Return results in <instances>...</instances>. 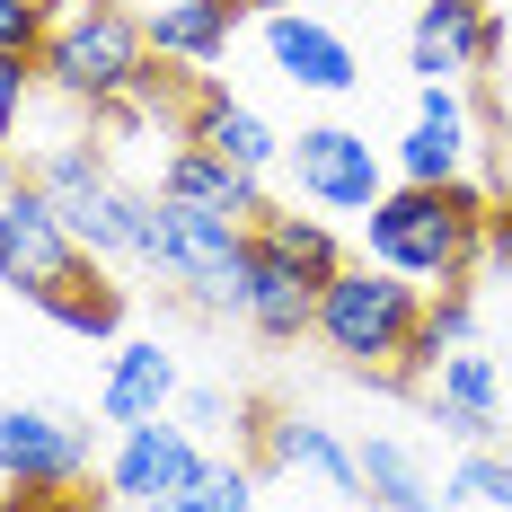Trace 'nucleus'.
I'll use <instances>...</instances> for the list:
<instances>
[{
    "label": "nucleus",
    "instance_id": "obj_1",
    "mask_svg": "<svg viewBox=\"0 0 512 512\" xmlns=\"http://www.w3.org/2000/svg\"><path fill=\"white\" fill-rule=\"evenodd\" d=\"M371 230V265L407 274V283H468L486 256V186H389L380 204L362 212Z\"/></svg>",
    "mask_w": 512,
    "mask_h": 512
},
{
    "label": "nucleus",
    "instance_id": "obj_2",
    "mask_svg": "<svg viewBox=\"0 0 512 512\" xmlns=\"http://www.w3.org/2000/svg\"><path fill=\"white\" fill-rule=\"evenodd\" d=\"M415 327H424V283L389 274V265H345L318 292V318H309V336L345 362V371H362V380H389L407 362Z\"/></svg>",
    "mask_w": 512,
    "mask_h": 512
},
{
    "label": "nucleus",
    "instance_id": "obj_3",
    "mask_svg": "<svg viewBox=\"0 0 512 512\" xmlns=\"http://www.w3.org/2000/svg\"><path fill=\"white\" fill-rule=\"evenodd\" d=\"M142 62H151L142 18H133L124 0H80V9H62L45 27L36 80H45L53 98H71V106H98V98H115V89H133Z\"/></svg>",
    "mask_w": 512,
    "mask_h": 512
},
{
    "label": "nucleus",
    "instance_id": "obj_4",
    "mask_svg": "<svg viewBox=\"0 0 512 512\" xmlns=\"http://www.w3.org/2000/svg\"><path fill=\"white\" fill-rule=\"evenodd\" d=\"M142 265H159L168 283H186L195 309H239V292H248V221H221V212H195V204L151 195Z\"/></svg>",
    "mask_w": 512,
    "mask_h": 512
},
{
    "label": "nucleus",
    "instance_id": "obj_5",
    "mask_svg": "<svg viewBox=\"0 0 512 512\" xmlns=\"http://www.w3.org/2000/svg\"><path fill=\"white\" fill-rule=\"evenodd\" d=\"M89 265V248L71 239V221L53 204L36 177H18L9 195H0V283L18 292V301H45L53 283H71Z\"/></svg>",
    "mask_w": 512,
    "mask_h": 512
},
{
    "label": "nucleus",
    "instance_id": "obj_6",
    "mask_svg": "<svg viewBox=\"0 0 512 512\" xmlns=\"http://www.w3.org/2000/svg\"><path fill=\"white\" fill-rule=\"evenodd\" d=\"M98 433L53 407H0V486L9 495H71L89 486Z\"/></svg>",
    "mask_w": 512,
    "mask_h": 512
},
{
    "label": "nucleus",
    "instance_id": "obj_7",
    "mask_svg": "<svg viewBox=\"0 0 512 512\" xmlns=\"http://www.w3.org/2000/svg\"><path fill=\"white\" fill-rule=\"evenodd\" d=\"M292 177L318 212H371L389 195V168L371 151V133H345V124H309L292 142Z\"/></svg>",
    "mask_w": 512,
    "mask_h": 512
},
{
    "label": "nucleus",
    "instance_id": "obj_8",
    "mask_svg": "<svg viewBox=\"0 0 512 512\" xmlns=\"http://www.w3.org/2000/svg\"><path fill=\"white\" fill-rule=\"evenodd\" d=\"M195 468H204L195 433L168 424V415H151V424H124V442H115V460H106V495H115V504H168V495L195 486Z\"/></svg>",
    "mask_w": 512,
    "mask_h": 512
},
{
    "label": "nucleus",
    "instance_id": "obj_9",
    "mask_svg": "<svg viewBox=\"0 0 512 512\" xmlns=\"http://www.w3.org/2000/svg\"><path fill=\"white\" fill-rule=\"evenodd\" d=\"M468 159H477V115L451 80H424L415 89V124L407 142H398V186H451L468 177Z\"/></svg>",
    "mask_w": 512,
    "mask_h": 512
},
{
    "label": "nucleus",
    "instance_id": "obj_10",
    "mask_svg": "<svg viewBox=\"0 0 512 512\" xmlns=\"http://www.w3.org/2000/svg\"><path fill=\"white\" fill-rule=\"evenodd\" d=\"M407 62L424 80H468V71L504 62V18L486 0H424L415 36H407Z\"/></svg>",
    "mask_w": 512,
    "mask_h": 512
},
{
    "label": "nucleus",
    "instance_id": "obj_11",
    "mask_svg": "<svg viewBox=\"0 0 512 512\" xmlns=\"http://www.w3.org/2000/svg\"><path fill=\"white\" fill-rule=\"evenodd\" d=\"M318 292H327V283H309L292 256H274L248 230V292H239V318H248L265 345H301L309 318H318Z\"/></svg>",
    "mask_w": 512,
    "mask_h": 512
},
{
    "label": "nucleus",
    "instance_id": "obj_12",
    "mask_svg": "<svg viewBox=\"0 0 512 512\" xmlns=\"http://www.w3.org/2000/svg\"><path fill=\"white\" fill-rule=\"evenodd\" d=\"M265 53H274V71H283L292 89H318V98H345L362 80L354 45H345L336 27L301 18V9H274V18H265Z\"/></svg>",
    "mask_w": 512,
    "mask_h": 512
},
{
    "label": "nucleus",
    "instance_id": "obj_13",
    "mask_svg": "<svg viewBox=\"0 0 512 512\" xmlns=\"http://www.w3.org/2000/svg\"><path fill=\"white\" fill-rule=\"evenodd\" d=\"M424 398H433V424H442V433L495 442V415H504V362L460 345V354H442V371L424 380Z\"/></svg>",
    "mask_w": 512,
    "mask_h": 512
},
{
    "label": "nucleus",
    "instance_id": "obj_14",
    "mask_svg": "<svg viewBox=\"0 0 512 512\" xmlns=\"http://www.w3.org/2000/svg\"><path fill=\"white\" fill-rule=\"evenodd\" d=\"M159 195H168V204H195V212H221V221H256V212H265L256 168H239V159L204 151V142H177V151H168Z\"/></svg>",
    "mask_w": 512,
    "mask_h": 512
},
{
    "label": "nucleus",
    "instance_id": "obj_15",
    "mask_svg": "<svg viewBox=\"0 0 512 512\" xmlns=\"http://www.w3.org/2000/svg\"><path fill=\"white\" fill-rule=\"evenodd\" d=\"M239 0H159L151 18H142V36H151L159 62H177V71H212L221 53H230V36H239Z\"/></svg>",
    "mask_w": 512,
    "mask_h": 512
},
{
    "label": "nucleus",
    "instance_id": "obj_16",
    "mask_svg": "<svg viewBox=\"0 0 512 512\" xmlns=\"http://www.w3.org/2000/svg\"><path fill=\"white\" fill-rule=\"evenodd\" d=\"M177 142H204V151H221V159H239V168H274V124L256 115V106H239L230 89H212V80H195V98H186V124H177Z\"/></svg>",
    "mask_w": 512,
    "mask_h": 512
},
{
    "label": "nucleus",
    "instance_id": "obj_17",
    "mask_svg": "<svg viewBox=\"0 0 512 512\" xmlns=\"http://www.w3.org/2000/svg\"><path fill=\"white\" fill-rule=\"evenodd\" d=\"M62 221H71V239L98 256V265H115V256H133L142 265V239H151V195H133V186H89L80 204H62Z\"/></svg>",
    "mask_w": 512,
    "mask_h": 512
},
{
    "label": "nucleus",
    "instance_id": "obj_18",
    "mask_svg": "<svg viewBox=\"0 0 512 512\" xmlns=\"http://www.w3.org/2000/svg\"><path fill=\"white\" fill-rule=\"evenodd\" d=\"M256 433H265V460H274V468L318 477L327 495H362V460L336 442V433H327V424H309V415H265Z\"/></svg>",
    "mask_w": 512,
    "mask_h": 512
},
{
    "label": "nucleus",
    "instance_id": "obj_19",
    "mask_svg": "<svg viewBox=\"0 0 512 512\" xmlns=\"http://www.w3.org/2000/svg\"><path fill=\"white\" fill-rule=\"evenodd\" d=\"M177 407V354L159 345H124L106 362V389H98V415L106 424H151V415Z\"/></svg>",
    "mask_w": 512,
    "mask_h": 512
},
{
    "label": "nucleus",
    "instance_id": "obj_20",
    "mask_svg": "<svg viewBox=\"0 0 512 512\" xmlns=\"http://www.w3.org/2000/svg\"><path fill=\"white\" fill-rule=\"evenodd\" d=\"M36 309H45L53 327H71V336H115V327H124V283L89 256V265H80L71 283H53Z\"/></svg>",
    "mask_w": 512,
    "mask_h": 512
},
{
    "label": "nucleus",
    "instance_id": "obj_21",
    "mask_svg": "<svg viewBox=\"0 0 512 512\" xmlns=\"http://www.w3.org/2000/svg\"><path fill=\"white\" fill-rule=\"evenodd\" d=\"M248 230H256V239H265L274 256H292L309 283H336V274H345V248H336V230H327L318 212H274V204H265Z\"/></svg>",
    "mask_w": 512,
    "mask_h": 512
},
{
    "label": "nucleus",
    "instance_id": "obj_22",
    "mask_svg": "<svg viewBox=\"0 0 512 512\" xmlns=\"http://www.w3.org/2000/svg\"><path fill=\"white\" fill-rule=\"evenodd\" d=\"M354 460H362V495H371L380 512H442V504H451V495L424 486V468H415L407 442H362Z\"/></svg>",
    "mask_w": 512,
    "mask_h": 512
},
{
    "label": "nucleus",
    "instance_id": "obj_23",
    "mask_svg": "<svg viewBox=\"0 0 512 512\" xmlns=\"http://www.w3.org/2000/svg\"><path fill=\"white\" fill-rule=\"evenodd\" d=\"M36 186H45L53 204H80L89 186H106V142L89 133V142H53L45 159H36Z\"/></svg>",
    "mask_w": 512,
    "mask_h": 512
},
{
    "label": "nucleus",
    "instance_id": "obj_24",
    "mask_svg": "<svg viewBox=\"0 0 512 512\" xmlns=\"http://www.w3.org/2000/svg\"><path fill=\"white\" fill-rule=\"evenodd\" d=\"M256 504V486H248V468H195V486L186 495H168V504H142V512H248Z\"/></svg>",
    "mask_w": 512,
    "mask_h": 512
},
{
    "label": "nucleus",
    "instance_id": "obj_25",
    "mask_svg": "<svg viewBox=\"0 0 512 512\" xmlns=\"http://www.w3.org/2000/svg\"><path fill=\"white\" fill-rule=\"evenodd\" d=\"M451 495H468V504H495V512H512V460H460V477H451Z\"/></svg>",
    "mask_w": 512,
    "mask_h": 512
},
{
    "label": "nucleus",
    "instance_id": "obj_26",
    "mask_svg": "<svg viewBox=\"0 0 512 512\" xmlns=\"http://www.w3.org/2000/svg\"><path fill=\"white\" fill-rule=\"evenodd\" d=\"M27 98H36V62H27V53H0V142L18 133Z\"/></svg>",
    "mask_w": 512,
    "mask_h": 512
},
{
    "label": "nucleus",
    "instance_id": "obj_27",
    "mask_svg": "<svg viewBox=\"0 0 512 512\" xmlns=\"http://www.w3.org/2000/svg\"><path fill=\"white\" fill-rule=\"evenodd\" d=\"M45 9H36V0H0V53H27V62H36V45H45Z\"/></svg>",
    "mask_w": 512,
    "mask_h": 512
},
{
    "label": "nucleus",
    "instance_id": "obj_28",
    "mask_svg": "<svg viewBox=\"0 0 512 512\" xmlns=\"http://www.w3.org/2000/svg\"><path fill=\"white\" fill-rule=\"evenodd\" d=\"M477 265H504L512 274V186L486 195V256H477Z\"/></svg>",
    "mask_w": 512,
    "mask_h": 512
},
{
    "label": "nucleus",
    "instance_id": "obj_29",
    "mask_svg": "<svg viewBox=\"0 0 512 512\" xmlns=\"http://www.w3.org/2000/svg\"><path fill=\"white\" fill-rule=\"evenodd\" d=\"M177 415H186V433H221V424H230V398H221V389H186Z\"/></svg>",
    "mask_w": 512,
    "mask_h": 512
},
{
    "label": "nucleus",
    "instance_id": "obj_30",
    "mask_svg": "<svg viewBox=\"0 0 512 512\" xmlns=\"http://www.w3.org/2000/svg\"><path fill=\"white\" fill-rule=\"evenodd\" d=\"M0 512H62V495H9L0 486Z\"/></svg>",
    "mask_w": 512,
    "mask_h": 512
},
{
    "label": "nucleus",
    "instance_id": "obj_31",
    "mask_svg": "<svg viewBox=\"0 0 512 512\" xmlns=\"http://www.w3.org/2000/svg\"><path fill=\"white\" fill-rule=\"evenodd\" d=\"M62 512H115V495H62Z\"/></svg>",
    "mask_w": 512,
    "mask_h": 512
},
{
    "label": "nucleus",
    "instance_id": "obj_32",
    "mask_svg": "<svg viewBox=\"0 0 512 512\" xmlns=\"http://www.w3.org/2000/svg\"><path fill=\"white\" fill-rule=\"evenodd\" d=\"M9 186H18V177H9V142H0V195H9Z\"/></svg>",
    "mask_w": 512,
    "mask_h": 512
},
{
    "label": "nucleus",
    "instance_id": "obj_33",
    "mask_svg": "<svg viewBox=\"0 0 512 512\" xmlns=\"http://www.w3.org/2000/svg\"><path fill=\"white\" fill-rule=\"evenodd\" d=\"M36 9H45V18H62V9H80V0H36Z\"/></svg>",
    "mask_w": 512,
    "mask_h": 512
},
{
    "label": "nucleus",
    "instance_id": "obj_34",
    "mask_svg": "<svg viewBox=\"0 0 512 512\" xmlns=\"http://www.w3.org/2000/svg\"><path fill=\"white\" fill-rule=\"evenodd\" d=\"M239 9H265V18H274V9H283V0H239Z\"/></svg>",
    "mask_w": 512,
    "mask_h": 512
},
{
    "label": "nucleus",
    "instance_id": "obj_35",
    "mask_svg": "<svg viewBox=\"0 0 512 512\" xmlns=\"http://www.w3.org/2000/svg\"><path fill=\"white\" fill-rule=\"evenodd\" d=\"M504 389H512V362H504Z\"/></svg>",
    "mask_w": 512,
    "mask_h": 512
}]
</instances>
